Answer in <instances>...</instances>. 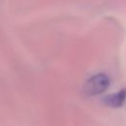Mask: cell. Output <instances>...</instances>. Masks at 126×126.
I'll return each instance as SVG.
<instances>
[{
    "instance_id": "obj_1",
    "label": "cell",
    "mask_w": 126,
    "mask_h": 126,
    "mask_svg": "<svg viewBox=\"0 0 126 126\" xmlns=\"http://www.w3.org/2000/svg\"><path fill=\"white\" fill-rule=\"evenodd\" d=\"M110 84V80L107 75L98 73L92 76L84 86V93L89 96L97 95L104 93Z\"/></svg>"
},
{
    "instance_id": "obj_2",
    "label": "cell",
    "mask_w": 126,
    "mask_h": 126,
    "mask_svg": "<svg viewBox=\"0 0 126 126\" xmlns=\"http://www.w3.org/2000/svg\"><path fill=\"white\" fill-rule=\"evenodd\" d=\"M104 103L110 107H120L126 101V89L119 91L118 93L107 95L103 99Z\"/></svg>"
}]
</instances>
